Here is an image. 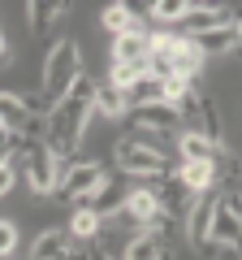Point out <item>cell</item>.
I'll return each mask as SVG.
<instances>
[{
  "label": "cell",
  "mask_w": 242,
  "mask_h": 260,
  "mask_svg": "<svg viewBox=\"0 0 242 260\" xmlns=\"http://www.w3.org/2000/svg\"><path fill=\"white\" fill-rule=\"evenodd\" d=\"M95 117V83L91 78H78L74 87H69V95L61 104H52V113H48V148L56 152V156H69V152L83 143L87 135V121Z\"/></svg>",
  "instance_id": "obj_1"
},
{
  "label": "cell",
  "mask_w": 242,
  "mask_h": 260,
  "mask_svg": "<svg viewBox=\"0 0 242 260\" xmlns=\"http://www.w3.org/2000/svg\"><path fill=\"white\" fill-rule=\"evenodd\" d=\"M78 78H83V48H78V39H56L44 56V100L61 104Z\"/></svg>",
  "instance_id": "obj_2"
},
{
  "label": "cell",
  "mask_w": 242,
  "mask_h": 260,
  "mask_svg": "<svg viewBox=\"0 0 242 260\" xmlns=\"http://www.w3.org/2000/svg\"><path fill=\"white\" fill-rule=\"evenodd\" d=\"M117 169L130 178H165L169 174V160L160 148H151L147 139H139V135H121L117 139Z\"/></svg>",
  "instance_id": "obj_3"
},
{
  "label": "cell",
  "mask_w": 242,
  "mask_h": 260,
  "mask_svg": "<svg viewBox=\"0 0 242 260\" xmlns=\"http://www.w3.org/2000/svg\"><path fill=\"white\" fill-rule=\"evenodd\" d=\"M0 121L9 126V135H22L26 143L48 139V113H39L26 95L18 91H0Z\"/></svg>",
  "instance_id": "obj_4"
},
{
  "label": "cell",
  "mask_w": 242,
  "mask_h": 260,
  "mask_svg": "<svg viewBox=\"0 0 242 260\" xmlns=\"http://www.w3.org/2000/svg\"><path fill=\"white\" fill-rule=\"evenodd\" d=\"M108 178V169L100 165V160H74V165H61V178H56V200H74V204H87L95 191H100V182Z\"/></svg>",
  "instance_id": "obj_5"
},
{
  "label": "cell",
  "mask_w": 242,
  "mask_h": 260,
  "mask_svg": "<svg viewBox=\"0 0 242 260\" xmlns=\"http://www.w3.org/2000/svg\"><path fill=\"white\" fill-rule=\"evenodd\" d=\"M177 113H182V121H195V130L199 135H208V143H212V148H221L225 152V117H221V104H216V95L212 91H190L186 100L177 104Z\"/></svg>",
  "instance_id": "obj_6"
},
{
  "label": "cell",
  "mask_w": 242,
  "mask_h": 260,
  "mask_svg": "<svg viewBox=\"0 0 242 260\" xmlns=\"http://www.w3.org/2000/svg\"><path fill=\"white\" fill-rule=\"evenodd\" d=\"M56 178H61V156L48 143H30L26 148V186H30V195H52Z\"/></svg>",
  "instance_id": "obj_7"
},
{
  "label": "cell",
  "mask_w": 242,
  "mask_h": 260,
  "mask_svg": "<svg viewBox=\"0 0 242 260\" xmlns=\"http://www.w3.org/2000/svg\"><path fill=\"white\" fill-rule=\"evenodd\" d=\"M216 204H221L216 186H212V191H199L195 208H190V217H186V239H190V247H195L199 256H208V260H212V247H208V230H212Z\"/></svg>",
  "instance_id": "obj_8"
},
{
  "label": "cell",
  "mask_w": 242,
  "mask_h": 260,
  "mask_svg": "<svg viewBox=\"0 0 242 260\" xmlns=\"http://www.w3.org/2000/svg\"><path fill=\"white\" fill-rule=\"evenodd\" d=\"M208 247L216 251H238L242 256V217L229 208V200L221 195V204H216V217H212V230H208Z\"/></svg>",
  "instance_id": "obj_9"
},
{
  "label": "cell",
  "mask_w": 242,
  "mask_h": 260,
  "mask_svg": "<svg viewBox=\"0 0 242 260\" xmlns=\"http://www.w3.org/2000/svg\"><path fill=\"white\" fill-rule=\"evenodd\" d=\"M151 191H156L160 208L169 213V221H186L190 208H195V200H199V195L190 191V186L182 182L177 174H165V178H160V186H151Z\"/></svg>",
  "instance_id": "obj_10"
},
{
  "label": "cell",
  "mask_w": 242,
  "mask_h": 260,
  "mask_svg": "<svg viewBox=\"0 0 242 260\" xmlns=\"http://www.w3.org/2000/svg\"><path fill=\"white\" fill-rule=\"evenodd\" d=\"M126 117L134 121V135L147 130V135H182V113L169 109V104H151V109H130Z\"/></svg>",
  "instance_id": "obj_11"
},
{
  "label": "cell",
  "mask_w": 242,
  "mask_h": 260,
  "mask_svg": "<svg viewBox=\"0 0 242 260\" xmlns=\"http://www.w3.org/2000/svg\"><path fill=\"white\" fill-rule=\"evenodd\" d=\"M143 13H147V5H126V0H117V5H104V13H100V26L108 30L112 39H121V35H134V30H143Z\"/></svg>",
  "instance_id": "obj_12"
},
{
  "label": "cell",
  "mask_w": 242,
  "mask_h": 260,
  "mask_svg": "<svg viewBox=\"0 0 242 260\" xmlns=\"http://www.w3.org/2000/svg\"><path fill=\"white\" fill-rule=\"evenodd\" d=\"M195 48L204 52V61H208V56L233 52V48H238V18H233V22H221V26L204 30V35H195Z\"/></svg>",
  "instance_id": "obj_13"
},
{
  "label": "cell",
  "mask_w": 242,
  "mask_h": 260,
  "mask_svg": "<svg viewBox=\"0 0 242 260\" xmlns=\"http://www.w3.org/2000/svg\"><path fill=\"white\" fill-rule=\"evenodd\" d=\"M177 178H182L195 195L199 191H212V186H221V160H182Z\"/></svg>",
  "instance_id": "obj_14"
},
{
  "label": "cell",
  "mask_w": 242,
  "mask_h": 260,
  "mask_svg": "<svg viewBox=\"0 0 242 260\" xmlns=\"http://www.w3.org/2000/svg\"><path fill=\"white\" fill-rule=\"evenodd\" d=\"M126 195H130V186H126V182H117V178L108 174V178L100 182V191H95L91 200H87V208H95V213H100L104 221H108L112 213H121V204H126Z\"/></svg>",
  "instance_id": "obj_15"
},
{
  "label": "cell",
  "mask_w": 242,
  "mask_h": 260,
  "mask_svg": "<svg viewBox=\"0 0 242 260\" xmlns=\"http://www.w3.org/2000/svg\"><path fill=\"white\" fill-rule=\"evenodd\" d=\"M221 22H233V13H225V5H190V13H186L182 26H186L190 39H195V35H204V30L221 26Z\"/></svg>",
  "instance_id": "obj_16"
},
{
  "label": "cell",
  "mask_w": 242,
  "mask_h": 260,
  "mask_svg": "<svg viewBox=\"0 0 242 260\" xmlns=\"http://www.w3.org/2000/svg\"><path fill=\"white\" fill-rule=\"evenodd\" d=\"M65 9H74V5H65V0H30L26 5V26L35 35H44L56 18H65Z\"/></svg>",
  "instance_id": "obj_17"
},
{
  "label": "cell",
  "mask_w": 242,
  "mask_h": 260,
  "mask_svg": "<svg viewBox=\"0 0 242 260\" xmlns=\"http://www.w3.org/2000/svg\"><path fill=\"white\" fill-rule=\"evenodd\" d=\"M117 260H169V247H165V234H134L126 243Z\"/></svg>",
  "instance_id": "obj_18"
},
{
  "label": "cell",
  "mask_w": 242,
  "mask_h": 260,
  "mask_svg": "<svg viewBox=\"0 0 242 260\" xmlns=\"http://www.w3.org/2000/svg\"><path fill=\"white\" fill-rule=\"evenodd\" d=\"M169 61H173V74H182V78H190L195 83L199 78V70H204V52L195 48V39L190 35H182V44L169 52Z\"/></svg>",
  "instance_id": "obj_19"
},
{
  "label": "cell",
  "mask_w": 242,
  "mask_h": 260,
  "mask_svg": "<svg viewBox=\"0 0 242 260\" xmlns=\"http://www.w3.org/2000/svg\"><path fill=\"white\" fill-rule=\"evenodd\" d=\"M139 61H147V30L121 35L112 44V65H139Z\"/></svg>",
  "instance_id": "obj_20"
},
{
  "label": "cell",
  "mask_w": 242,
  "mask_h": 260,
  "mask_svg": "<svg viewBox=\"0 0 242 260\" xmlns=\"http://www.w3.org/2000/svg\"><path fill=\"white\" fill-rule=\"evenodd\" d=\"M130 104H126V91H117L112 83H95V117H126Z\"/></svg>",
  "instance_id": "obj_21"
},
{
  "label": "cell",
  "mask_w": 242,
  "mask_h": 260,
  "mask_svg": "<svg viewBox=\"0 0 242 260\" xmlns=\"http://www.w3.org/2000/svg\"><path fill=\"white\" fill-rule=\"evenodd\" d=\"M177 148H182V160H221V148H212L208 135H199V130H182Z\"/></svg>",
  "instance_id": "obj_22"
},
{
  "label": "cell",
  "mask_w": 242,
  "mask_h": 260,
  "mask_svg": "<svg viewBox=\"0 0 242 260\" xmlns=\"http://www.w3.org/2000/svg\"><path fill=\"white\" fill-rule=\"evenodd\" d=\"M65 247H69L65 230H44V234H35V243H30V260H61Z\"/></svg>",
  "instance_id": "obj_23"
},
{
  "label": "cell",
  "mask_w": 242,
  "mask_h": 260,
  "mask_svg": "<svg viewBox=\"0 0 242 260\" xmlns=\"http://www.w3.org/2000/svg\"><path fill=\"white\" fill-rule=\"evenodd\" d=\"M100 230H104V217L95 213V208L78 204V208H74V217H69V230H65V234H69V239H83V243H91Z\"/></svg>",
  "instance_id": "obj_24"
},
{
  "label": "cell",
  "mask_w": 242,
  "mask_h": 260,
  "mask_svg": "<svg viewBox=\"0 0 242 260\" xmlns=\"http://www.w3.org/2000/svg\"><path fill=\"white\" fill-rule=\"evenodd\" d=\"M126 104H130V109H151V104H165V91H160V83L151 74H143L139 83L126 91Z\"/></svg>",
  "instance_id": "obj_25"
},
{
  "label": "cell",
  "mask_w": 242,
  "mask_h": 260,
  "mask_svg": "<svg viewBox=\"0 0 242 260\" xmlns=\"http://www.w3.org/2000/svg\"><path fill=\"white\" fill-rule=\"evenodd\" d=\"M147 13L156 22H165V26H177V22H186L190 0H156V5H147Z\"/></svg>",
  "instance_id": "obj_26"
},
{
  "label": "cell",
  "mask_w": 242,
  "mask_h": 260,
  "mask_svg": "<svg viewBox=\"0 0 242 260\" xmlns=\"http://www.w3.org/2000/svg\"><path fill=\"white\" fill-rule=\"evenodd\" d=\"M147 74V61H139V65H112V74H108V83L117 87V91H130L139 78Z\"/></svg>",
  "instance_id": "obj_27"
},
{
  "label": "cell",
  "mask_w": 242,
  "mask_h": 260,
  "mask_svg": "<svg viewBox=\"0 0 242 260\" xmlns=\"http://www.w3.org/2000/svg\"><path fill=\"white\" fill-rule=\"evenodd\" d=\"M160 91H165V104H169V109H177V104L195 91V83H190V78H182V74H173V78H165V83H160Z\"/></svg>",
  "instance_id": "obj_28"
},
{
  "label": "cell",
  "mask_w": 242,
  "mask_h": 260,
  "mask_svg": "<svg viewBox=\"0 0 242 260\" xmlns=\"http://www.w3.org/2000/svg\"><path fill=\"white\" fill-rule=\"evenodd\" d=\"M13 251H18V225L0 217V260H13Z\"/></svg>",
  "instance_id": "obj_29"
},
{
  "label": "cell",
  "mask_w": 242,
  "mask_h": 260,
  "mask_svg": "<svg viewBox=\"0 0 242 260\" xmlns=\"http://www.w3.org/2000/svg\"><path fill=\"white\" fill-rule=\"evenodd\" d=\"M9 186H13V169H0V200L9 195Z\"/></svg>",
  "instance_id": "obj_30"
},
{
  "label": "cell",
  "mask_w": 242,
  "mask_h": 260,
  "mask_svg": "<svg viewBox=\"0 0 242 260\" xmlns=\"http://www.w3.org/2000/svg\"><path fill=\"white\" fill-rule=\"evenodd\" d=\"M9 160H13V139L0 143V169H9Z\"/></svg>",
  "instance_id": "obj_31"
},
{
  "label": "cell",
  "mask_w": 242,
  "mask_h": 260,
  "mask_svg": "<svg viewBox=\"0 0 242 260\" xmlns=\"http://www.w3.org/2000/svg\"><path fill=\"white\" fill-rule=\"evenodd\" d=\"M61 260H91V256H87L83 247H65V256H61Z\"/></svg>",
  "instance_id": "obj_32"
},
{
  "label": "cell",
  "mask_w": 242,
  "mask_h": 260,
  "mask_svg": "<svg viewBox=\"0 0 242 260\" xmlns=\"http://www.w3.org/2000/svg\"><path fill=\"white\" fill-rule=\"evenodd\" d=\"M13 135H9V126H5V121H0V143H9Z\"/></svg>",
  "instance_id": "obj_33"
},
{
  "label": "cell",
  "mask_w": 242,
  "mask_h": 260,
  "mask_svg": "<svg viewBox=\"0 0 242 260\" xmlns=\"http://www.w3.org/2000/svg\"><path fill=\"white\" fill-rule=\"evenodd\" d=\"M233 52H238V61H242V22H238V48H233Z\"/></svg>",
  "instance_id": "obj_34"
},
{
  "label": "cell",
  "mask_w": 242,
  "mask_h": 260,
  "mask_svg": "<svg viewBox=\"0 0 242 260\" xmlns=\"http://www.w3.org/2000/svg\"><path fill=\"white\" fill-rule=\"evenodd\" d=\"M5 52H9V44H5V30H0V61H5Z\"/></svg>",
  "instance_id": "obj_35"
},
{
  "label": "cell",
  "mask_w": 242,
  "mask_h": 260,
  "mask_svg": "<svg viewBox=\"0 0 242 260\" xmlns=\"http://www.w3.org/2000/svg\"><path fill=\"white\" fill-rule=\"evenodd\" d=\"M91 260H112V256H104V251H95V256H91Z\"/></svg>",
  "instance_id": "obj_36"
},
{
  "label": "cell",
  "mask_w": 242,
  "mask_h": 260,
  "mask_svg": "<svg viewBox=\"0 0 242 260\" xmlns=\"http://www.w3.org/2000/svg\"><path fill=\"white\" fill-rule=\"evenodd\" d=\"M238 260H242V256H238Z\"/></svg>",
  "instance_id": "obj_37"
}]
</instances>
